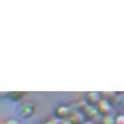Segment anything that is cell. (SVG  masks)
<instances>
[{"label":"cell","mask_w":124,"mask_h":124,"mask_svg":"<svg viewBox=\"0 0 124 124\" xmlns=\"http://www.w3.org/2000/svg\"><path fill=\"white\" fill-rule=\"evenodd\" d=\"M5 124H21L15 119H9L5 122Z\"/></svg>","instance_id":"cell-4"},{"label":"cell","mask_w":124,"mask_h":124,"mask_svg":"<svg viewBox=\"0 0 124 124\" xmlns=\"http://www.w3.org/2000/svg\"><path fill=\"white\" fill-rule=\"evenodd\" d=\"M33 112V108L30 106V104H26L21 107V113L24 116H29Z\"/></svg>","instance_id":"cell-1"},{"label":"cell","mask_w":124,"mask_h":124,"mask_svg":"<svg viewBox=\"0 0 124 124\" xmlns=\"http://www.w3.org/2000/svg\"><path fill=\"white\" fill-rule=\"evenodd\" d=\"M69 111H68V108L66 107V106H60L57 110V114L60 117H65L68 114Z\"/></svg>","instance_id":"cell-2"},{"label":"cell","mask_w":124,"mask_h":124,"mask_svg":"<svg viewBox=\"0 0 124 124\" xmlns=\"http://www.w3.org/2000/svg\"><path fill=\"white\" fill-rule=\"evenodd\" d=\"M21 95H22V92H9L8 94V96L13 100H19L21 98Z\"/></svg>","instance_id":"cell-3"},{"label":"cell","mask_w":124,"mask_h":124,"mask_svg":"<svg viewBox=\"0 0 124 124\" xmlns=\"http://www.w3.org/2000/svg\"><path fill=\"white\" fill-rule=\"evenodd\" d=\"M46 124H53V123H52V122H47Z\"/></svg>","instance_id":"cell-5"}]
</instances>
